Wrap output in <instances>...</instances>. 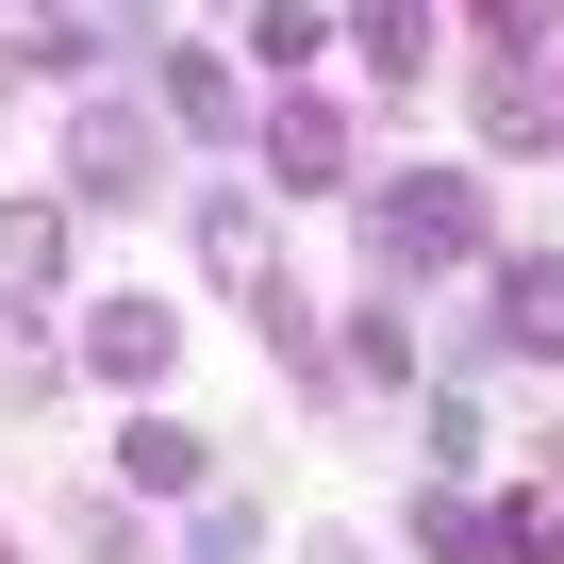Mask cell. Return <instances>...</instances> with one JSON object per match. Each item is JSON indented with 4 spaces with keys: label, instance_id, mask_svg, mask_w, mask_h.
Instances as JSON below:
<instances>
[{
    "label": "cell",
    "instance_id": "obj_1",
    "mask_svg": "<svg viewBox=\"0 0 564 564\" xmlns=\"http://www.w3.org/2000/svg\"><path fill=\"white\" fill-rule=\"evenodd\" d=\"M366 249H382V265H465V249H481V199L415 166V183H382V199H366Z\"/></svg>",
    "mask_w": 564,
    "mask_h": 564
},
{
    "label": "cell",
    "instance_id": "obj_2",
    "mask_svg": "<svg viewBox=\"0 0 564 564\" xmlns=\"http://www.w3.org/2000/svg\"><path fill=\"white\" fill-rule=\"evenodd\" d=\"M67 166H84V199H150V183H166V133H150V100H84Z\"/></svg>",
    "mask_w": 564,
    "mask_h": 564
},
{
    "label": "cell",
    "instance_id": "obj_3",
    "mask_svg": "<svg viewBox=\"0 0 564 564\" xmlns=\"http://www.w3.org/2000/svg\"><path fill=\"white\" fill-rule=\"evenodd\" d=\"M498 333L564 366V265H547V249H531V265H498Z\"/></svg>",
    "mask_w": 564,
    "mask_h": 564
},
{
    "label": "cell",
    "instance_id": "obj_4",
    "mask_svg": "<svg viewBox=\"0 0 564 564\" xmlns=\"http://www.w3.org/2000/svg\"><path fill=\"white\" fill-rule=\"evenodd\" d=\"M51 265H67V216L51 199H0V300H34Z\"/></svg>",
    "mask_w": 564,
    "mask_h": 564
},
{
    "label": "cell",
    "instance_id": "obj_5",
    "mask_svg": "<svg viewBox=\"0 0 564 564\" xmlns=\"http://www.w3.org/2000/svg\"><path fill=\"white\" fill-rule=\"evenodd\" d=\"M265 150L300 166V183H333V166H349V117H333V100H282V117H265Z\"/></svg>",
    "mask_w": 564,
    "mask_h": 564
},
{
    "label": "cell",
    "instance_id": "obj_6",
    "mask_svg": "<svg viewBox=\"0 0 564 564\" xmlns=\"http://www.w3.org/2000/svg\"><path fill=\"white\" fill-rule=\"evenodd\" d=\"M84 366H100V382H150V366H166V316H150V300H117V316L84 333Z\"/></svg>",
    "mask_w": 564,
    "mask_h": 564
},
{
    "label": "cell",
    "instance_id": "obj_7",
    "mask_svg": "<svg viewBox=\"0 0 564 564\" xmlns=\"http://www.w3.org/2000/svg\"><path fill=\"white\" fill-rule=\"evenodd\" d=\"M117 465H133V481H150V498H199V432H166V415H150V432H133V448H117Z\"/></svg>",
    "mask_w": 564,
    "mask_h": 564
},
{
    "label": "cell",
    "instance_id": "obj_8",
    "mask_svg": "<svg viewBox=\"0 0 564 564\" xmlns=\"http://www.w3.org/2000/svg\"><path fill=\"white\" fill-rule=\"evenodd\" d=\"M349 34H366L382 67H415V34H432V0H349Z\"/></svg>",
    "mask_w": 564,
    "mask_h": 564
},
{
    "label": "cell",
    "instance_id": "obj_9",
    "mask_svg": "<svg viewBox=\"0 0 564 564\" xmlns=\"http://www.w3.org/2000/svg\"><path fill=\"white\" fill-rule=\"evenodd\" d=\"M199 249H216V265L249 282V265H265V216H249V199H199Z\"/></svg>",
    "mask_w": 564,
    "mask_h": 564
},
{
    "label": "cell",
    "instance_id": "obj_10",
    "mask_svg": "<svg viewBox=\"0 0 564 564\" xmlns=\"http://www.w3.org/2000/svg\"><path fill=\"white\" fill-rule=\"evenodd\" d=\"M415 547H432V564H498V531H481L465 498H432V514H415Z\"/></svg>",
    "mask_w": 564,
    "mask_h": 564
},
{
    "label": "cell",
    "instance_id": "obj_11",
    "mask_svg": "<svg viewBox=\"0 0 564 564\" xmlns=\"http://www.w3.org/2000/svg\"><path fill=\"white\" fill-rule=\"evenodd\" d=\"M199 564H265V531H249V514L216 498V514H199Z\"/></svg>",
    "mask_w": 564,
    "mask_h": 564
},
{
    "label": "cell",
    "instance_id": "obj_12",
    "mask_svg": "<svg viewBox=\"0 0 564 564\" xmlns=\"http://www.w3.org/2000/svg\"><path fill=\"white\" fill-rule=\"evenodd\" d=\"M316 564H366V547H316Z\"/></svg>",
    "mask_w": 564,
    "mask_h": 564
}]
</instances>
